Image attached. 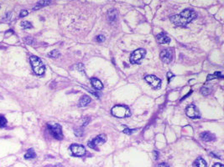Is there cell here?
<instances>
[{
	"label": "cell",
	"mask_w": 224,
	"mask_h": 167,
	"mask_svg": "<svg viewBox=\"0 0 224 167\" xmlns=\"http://www.w3.org/2000/svg\"><path fill=\"white\" fill-rule=\"evenodd\" d=\"M197 17V13L193 10L191 9H185L181 12L179 15H174L170 18V21L177 26L185 27L190 22L195 19Z\"/></svg>",
	"instance_id": "obj_1"
},
{
	"label": "cell",
	"mask_w": 224,
	"mask_h": 167,
	"mask_svg": "<svg viewBox=\"0 0 224 167\" xmlns=\"http://www.w3.org/2000/svg\"><path fill=\"white\" fill-rule=\"evenodd\" d=\"M30 60L32 69L34 70L35 74H36L37 75H43L45 68V64L41 61V59L33 55L30 58Z\"/></svg>",
	"instance_id": "obj_2"
},
{
	"label": "cell",
	"mask_w": 224,
	"mask_h": 167,
	"mask_svg": "<svg viewBox=\"0 0 224 167\" xmlns=\"http://www.w3.org/2000/svg\"><path fill=\"white\" fill-rule=\"evenodd\" d=\"M47 129L51 136L56 140H62L64 138L62 133V128L57 123H48Z\"/></svg>",
	"instance_id": "obj_3"
},
{
	"label": "cell",
	"mask_w": 224,
	"mask_h": 167,
	"mask_svg": "<svg viewBox=\"0 0 224 167\" xmlns=\"http://www.w3.org/2000/svg\"><path fill=\"white\" fill-rule=\"evenodd\" d=\"M112 115L118 118H125L131 115V112L129 107L125 105H116L111 110Z\"/></svg>",
	"instance_id": "obj_4"
},
{
	"label": "cell",
	"mask_w": 224,
	"mask_h": 167,
	"mask_svg": "<svg viewBox=\"0 0 224 167\" xmlns=\"http://www.w3.org/2000/svg\"><path fill=\"white\" fill-rule=\"evenodd\" d=\"M146 55V51L144 49H139L133 52V54L130 56V62L132 64H140L143 58H145Z\"/></svg>",
	"instance_id": "obj_5"
},
{
	"label": "cell",
	"mask_w": 224,
	"mask_h": 167,
	"mask_svg": "<svg viewBox=\"0 0 224 167\" xmlns=\"http://www.w3.org/2000/svg\"><path fill=\"white\" fill-rule=\"evenodd\" d=\"M107 141V136L105 135H99L98 136H97L96 138H94L93 140H92L91 141L88 142V146L92 149L94 150H98V145L105 143Z\"/></svg>",
	"instance_id": "obj_6"
},
{
	"label": "cell",
	"mask_w": 224,
	"mask_h": 167,
	"mask_svg": "<svg viewBox=\"0 0 224 167\" xmlns=\"http://www.w3.org/2000/svg\"><path fill=\"white\" fill-rule=\"evenodd\" d=\"M70 150L72 153V156H74L81 157L86 155V149L83 145H81L72 144L70 147Z\"/></svg>",
	"instance_id": "obj_7"
},
{
	"label": "cell",
	"mask_w": 224,
	"mask_h": 167,
	"mask_svg": "<svg viewBox=\"0 0 224 167\" xmlns=\"http://www.w3.org/2000/svg\"><path fill=\"white\" fill-rule=\"evenodd\" d=\"M145 79L146 81L153 87L154 89H160V88L161 80L159 78H157L156 76H154V75H147Z\"/></svg>",
	"instance_id": "obj_8"
},
{
	"label": "cell",
	"mask_w": 224,
	"mask_h": 167,
	"mask_svg": "<svg viewBox=\"0 0 224 167\" xmlns=\"http://www.w3.org/2000/svg\"><path fill=\"white\" fill-rule=\"evenodd\" d=\"M186 115L187 116L192 119H197V118H200V113L197 107L194 105H189L186 108Z\"/></svg>",
	"instance_id": "obj_9"
},
{
	"label": "cell",
	"mask_w": 224,
	"mask_h": 167,
	"mask_svg": "<svg viewBox=\"0 0 224 167\" xmlns=\"http://www.w3.org/2000/svg\"><path fill=\"white\" fill-rule=\"evenodd\" d=\"M160 58L165 64H170L173 59V53L170 49H165L160 53Z\"/></svg>",
	"instance_id": "obj_10"
},
{
	"label": "cell",
	"mask_w": 224,
	"mask_h": 167,
	"mask_svg": "<svg viewBox=\"0 0 224 167\" xmlns=\"http://www.w3.org/2000/svg\"><path fill=\"white\" fill-rule=\"evenodd\" d=\"M157 41L161 44L164 43H169L170 42V39L168 35L165 33H160L157 35Z\"/></svg>",
	"instance_id": "obj_11"
},
{
	"label": "cell",
	"mask_w": 224,
	"mask_h": 167,
	"mask_svg": "<svg viewBox=\"0 0 224 167\" xmlns=\"http://www.w3.org/2000/svg\"><path fill=\"white\" fill-rule=\"evenodd\" d=\"M201 138L204 141H212L215 140V136L210 132H203L201 134Z\"/></svg>",
	"instance_id": "obj_12"
},
{
	"label": "cell",
	"mask_w": 224,
	"mask_h": 167,
	"mask_svg": "<svg viewBox=\"0 0 224 167\" xmlns=\"http://www.w3.org/2000/svg\"><path fill=\"white\" fill-rule=\"evenodd\" d=\"M91 82H92V85L94 87V89H98V90H101V89H103V85L102 83L99 79L96 78H92L91 79Z\"/></svg>",
	"instance_id": "obj_13"
},
{
	"label": "cell",
	"mask_w": 224,
	"mask_h": 167,
	"mask_svg": "<svg viewBox=\"0 0 224 167\" xmlns=\"http://www.w3.org/2000/svg\"><path fill=\"white\" fill-rule=\"evenodd\" d=\"M91 98L89 96H87V95H83L82 97L80 99V101H79V106H81V107H85V106H87L91 103Z\"/></svg>",
	"instance_id": "obj_14"
},
{
	"label": "cell",
	"mask_w": 224,
	"mask_h": 167,
	"mask_svg": "<svg viewBox=\"0 0 224 167\" xmlns=\"http://www.w3.org/2000/svg\"><path fill=\"white\" fill-rule=\"evenodd\" d=\"M194 166H195V167H207V164L204 159H202L201 157H199L194 162Z\"/></svg>",
	"instance_id": "obj_15"
},
{
	"label": "cell",
	"mask_w": 224,
	"mask_h": 167,
	"mask_svg": "<svg viewBox=\"0 0 224 167\" xmlns=\"http://www.w3.org/2000/svg\"><path fill=\"white\" fill-rule=\"evenodd\" d=\"M117 16H118V13L115 9L109 10L108 13H107V19L111 21V22H114V20L117 19Z\"/></svg>",
	"instance_id": "obj_16"
},
{
	"label": "cell",
	"mask_w": 224,
	"mask_h": 167,
	"mask_svg": "<svg viewBox=\"0 0 224 167\" xmlns=\"http://www.w3.org/2000/svg\"><path fill=\"white\" fill-rule=\"evenodd\" d=\"M36 154L33 149L28 150L27 152H26V154L24 155V158H25V159H34V158H36Z\"/></svg>",
	"instance_id": "obj_17"
},
{
	"label": "cell",
	"mask_w": 224,
	"mask_h": 167,
	"mask_svg": "<svg viewBox=\"0 0 224 167\" xmlns=\"http://www.w3.org/2000/svg\"><path fill=\"white\" fill-rule=\"evenodd\" d=\"M216 78H223V76H222V74H221L220 72H216V73H214V74H212V75L209 74L208 76H207V81Z\"/></svg>",
	"instance_id": "obj_18"
},
{
	"label": "cell",
	"mask_w": 224,
	"mask_h": 167,
	"mask_svg": "<svg viewBox=\"0 0 224 167\" xmlns=\"http://www.w3.org/2000/svg\"><path fill=\"white\" fill-rule=\"evenodd\" d=\"M48 55H49L51 58H59L60 55H61V53H60L59 51L57 50V49H54V50H52L51 52H50V53L48 54Z\"/></svg>",
	"instance_id": "obj_19"
},
{
	"label": "cell",
	"mask_w": 224,
	"mask_h": 167,
	"mask_svg": "<svg viewBox=\"0 0 224 167\" xmlns=\"http://www.w3.org/2000/svg\"><path fill=\"white\" fill-rule=\"evenodd\" d=\"M50 4H51V1H40V2H39V3L37 4V6H36V8H34V9L36 10V9H38V8L43 7V6L49 5Z\"/></svg>",
	"instance_id": "obj_20"
},
{
	"label": "cell",
	"mask_w": 224,
	"mask_h": 167,
	"mask_svg": "<svg viewBox=\"0 0 224 167\" xmlns=\"http://www.w3.org/2000/svg\"><path fill=\"white\" fill-rule=\"evenodd\" d=\"M212 92V90L210 88H207V86H204V87H202L201 89V93L203 95H208L210 94Z\"/></svg>",
	"instance_id": "obj_21"
},
{
	"label": "cell",
	"mask_w": 224,
	"mask_h": 167,
	"mask_svg": "<svg viewBox=\"0 0 224 167\" xmlns=\"http://www.w3.org/2000/svg\"><path fill=\"white\" fill-rule=\"evenodd\" d=\"M7 125V120L4 115H0V127L4 128Z\"/></svg>",
	"instance_id": "obj_22"
},
{
	"label": "cell",
	"mask_w": 224,
	"mask_h": 167,
	"mask_svg": "<svg viewBox=\"0 0 224 167\" xmlns=\"http://www.w3.org/2000/svg\"><path fill=\"white\" fill-rule=\"evenodd\" d=\"M21 26L23 28H32L33 26H32V24L30 22H28V21H23L22 23H21Z\"/></svg>",
	"instance_id": "obj_23"
},
{
	"label": "cell",
	"mask_w": 224,
	"mask_h": 167,
	"mask_svg": "<svg viewBox=\"0 0 224 167\" xmlns=\"http://www.w3.org/2000/svg\"><path fill=\"white\" fill-rule=\"evenodd\" d=\"M136 131H137V130H136V129H134V130L125 129V130H123V132L125 133V134H128V135H131V134H133V133H135Z\"/></svg>",
	"instance_id": "obj_24"
},
{
	"label": "cell",
	"mask_w": 224,
	"mask_h": 167,
	"mask_svg": "<svg viewBox=\"0 0 224 167\" xmlns=\"http://www.w3.org/2000/svg\"><path fill=\"white\" fill-rule=\"evenodd\" d=\"M96 39H97V41H98V42H100V43H101V42H103V41L105 40V38H104V36H103V35H98Z\"/></svg>",
	"instance_id": "obj_25"
},
{
	"label": "cell",
	"mask_w": 224,
	"mask_h": 167,
	"mask_svg": "<svg viewBox=\"0 0 224 167\" xmlns=\"http://www.w3.org/2000/svg\"><path fill=\"white\" fill-rule=\"evenodd\" d=\"M28 13H28L27 10H24H24H22V11L20 12V17H22V18H23V17H25V16H27Z\"/></svg>",
	"instance_id": "obj_26"
},
{
	"label": "cell",
	"mask_w": 224,
	"mask_h": 167,
	"mask_svg": "<svg viewBox=\"0 0 224 167\" xmlns=\"http://www.w3.org/2000/svg\"><path fill=\"white\" fill-rule=\"evenodd\" d=\"M167 77H168V81L170 82L171 79H173L174 74H172L171 72H168V73H167Z\"/></svg>",
	"instance_id": "obj_27"
},
{
	"label": "cell",
	"mask_w": 224,
	"mask_h": 167,
	"mask_svg": "<svg viewBox=\"0 0 224 167\" xmlns=\"http://www.w3.org/2000/svg\"><path fill=\"white\" fill-rule=\"evenodd\" d=\"M76 68L78 69L79 71H82V72H84V66H83L82 64H78V65L76 66Z\"/></svg>",
	"instance_id": "obj_28"
},
{
	"label": "cell",
	"mask_w": 224,
	"mask_h": 167,
	"mask_svg": "<svg viewBox=\"0 0 224 167\" xmlns=\"http://www.w3.org/2000/svg\"><path fill=\"white\" fill-rule=\"evenodd\" d=\"M13 34H14V32H13L11 29H9L8 33H6V34H5V37H8L9 35Z\"/></svg>",
	"instance_id": "obj_29"
},
{
	"label": "cell",
	"mask_w": 224,
	"mask_h": 167,
	"mask_svg": "<svg viewBox=\"0 0 224 167\" xmlns=\"http://www.w3.org/2000/svg\"><path fill=\"white\" fill-rule=\"evenodd\" d=\"M212 167H224V166H223V165H222V164L216 163V164H215V165H214V166H213Z\"/></svg>",
	"instance_id": "obj_30"
},
{
	"label": "cell",
	"mask_w": 224,
	"mask_h": 167,
	"mask_svg": "<svg viewBox=\"0 0 224 167\" xmlns=\"http://www.w3.org/2000/svg\"><path fill=\"white\" fill-rule=\"evenodd\" d=\"M157 167H169L165 163H161V164H159V166Z\"/></svg>",
	"instance_id": "obj_31"
}]
</instances>
